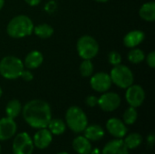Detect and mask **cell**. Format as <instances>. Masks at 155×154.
<instances>
[{"label": "cell", "instance_id": "obj_27", "mask_svg": "<svg viewBox=\"0 0 155 154\" xmlns=\"http://www.w3.org/2000/svg\"><path fill=\"white\" fill-rule=\"evenodd\" d=\"M108 62L112 65H117L122 63V56L117 51H111L108 54Z\"/></svg>", "mask_w": 155, "mask_h": 154}, {"label": "cell", "instance_id": "obj_22", "mask_svg": "<svg viewBox=\"0 0 155 154\" xmlns=\"http://www.w3.org/2000/svg\"><path fill=\"white\" fill-rule=\"evenodd\" d=\"M143 136L138 133H132L127 136L125 135L124 138V143L128 150H134L138 148L143 143Z\"/></svg>", "mask_w": 155, "mask_h": 154}, {"label": "cell", "instance_id": "obj_11", "mask_svg": "<svg viewBox=\"0 0 155 154\" xmlns=\"http://www.w3.org/2000/svg\"><path fill=\"white\" fill-rule=\"evenodd\" d=\"M107 132L115 139H124L127 134L128 130L126 124L118 118H110L105 124Z\"/></svg>", "mask_w": 155, "mask_h": 154}, {"label": "cell", "instance_id": "obj_21", "mask_svg": "<svg viewBox=\"0 0 155 154\" xmlns=\"http://www.w3.org/2000/svg\"><path fill=\"white\" fill-rule=\"evenodd\" d=\"M22 104L17 99L10 100L5 106V114L6 117L15 119L22 112Z\"/></svg>", "mask_w": 155, "mask_h": 154}, {"label": "cell", "instance_id": "obj_37", "mask_svg": "<svg viewBox=\"0 0 155 154\" xmlns=\"http://www.w3.org/2000/svg\"><path fill=\"white\" fill-rule=\"evenodd\" d=\"M57 154H69L68 152H58Z\"/></svg>", "mask_w": 155, "mask_h": 154}, {"label": "cell", "instance_id": "obj_20", "mask_svg": "<svg viewBox=\"0 0 155 154\" xmlns=\"http://www.w3.org/2000/svg\"><path fill=\"white\" fill-rule=\"evenodd\" d=\"M46 128H48V130L53 135H62L64 133L66 130V124L61 119L52 118Z\"/></svg>", "mask_w": 155, "mask_h": 154}, {"label": "cell", "instance_id": "obj_34", "mask_svg": "<svg viewBox=\"0 0 155 154\" xmlns=\"http://www.w3.org/2000/svg\"><path fill=\"white\" fill-rule=\"evenodd\" d=\"M5 5V0H0V10L4 7Z\"/></svg>", "mask_w": 155, "mask_h": 154}, {"label": "cell", "instance_id": "obj_5", "mask_svg": "<svg viewBox=\"0 0 155 154\" xmlns=\"http://www.w3.org/2000/svg\"><path fill=\"white\" fill-rule=\"evenodd\" d=\"M112 83L121 89H126L134 84V76L133 71L126 65H114L109 74Z\"/></svg>", "mask_w": 155, "mask_h": 154}, {"label": "cell", "instance_id": "obj_3", "mask_svg": "<svg viewBox=\"0 0 155 154\" xmlns=\"http://www.w3.org/2000/svg\"><path fill=\"white\" fill-rule=\"evenodd\" d=\"M65 124L74 133H81L88 125L85 113L79 106H71L65 113Z\"/></svg>", "mask_w": 155, "mask_h": 154}, {"label": "cell", "instance_id": "obj_19", "mask_svg": "<svg viewBox=\"0 0 155 154\" xmlns=\"http://www.w3.org/2000/svg\"><path fill=\"white\" fill-rule=\"evenodd\" d=\"M140 17L146 22H153L155 20V3L153 1L144 3L139 9Z\"/></svg>", "mask_w": 155, "mask_h": 154}, {"label": "cell", "instance_id": "obj_23", "mask_svg": "<svg viewBox=\"0 0 155 154\" xmlns=\"http://www.w3.org/2000/svg\"><path fill=\"white\" fill-rule=\"evenodd\" d=\"M54 28L48 24H41L38 25L34 26V31L35 35H37L41 39H47L50 38L54 34Z\"/></svg>", "mask_w": 155, "mask_h": 154}, {"label": "cell", "instance_id": "obj_28", "mask_svg": "<svg viewBox=\"0 0 155 154\" xmlns=\"http://www.w3.org/2000/svg\"><path fill=\"white\" fill-rule=\"evenodd\" d=\"M98 103V98L95 95H89L85 99V103L88 107H95Z\"/></svg>", "mask_w": 155, "mask_h": 154}, {"label": "cell", "instance_id": "obj_6", "mask_svg": "<svg viewBox=\"0 0 155 154\" xmlns=\"http://www.w3.org/2000/svg\"><path fill=\"white\" fill-rule=\"evenodd\" d=\"M76 50L83 60H92L99 53V44L93 36L83 35L77 41Z\"/></svg>", "mask_w": 155, "mask_h": 154}, {"label": "cell", "instance_id": "obj_1", "mask_svg": "<svg viewBox=\"0 0 155 154\" xmlns=\"http://www.w3.org/2000/svg\"><path fill=\"white\" fill-rule=\"evenodd\" d=\"M25 122L34 129L46 128L52 119V110L49 103L41 99L27 102L21 112Z\"/></svg>", "mask_w": 155, "mask_h": 154}, {"label": "cell", "instance_id": "obj_33", "mask_svg": "<svg viewBox=\"0 0 155 154\" xmlns=\"http://www.w3.org/2000/svg\"><path fill=\"white\" fill-rule=\"evenodd\" d=\"M90 154H101V152L98 148H94V149H92Z\"/></svg>", "mask_w": 155, "mask_h": 154}, {"label": "cell", "instance_id": "obj_25", "mask_svg": "<svg viewBox=\"0 0 155 154\" xmlns=\"http://www.w3.org/2000/svg\"><path fill=\"white\" fill-rule=\"evenodd\" d=\"M137 118H138V113H137L136 108L130 106L124 113L123 122L126 125H133L137 121Z\"/></svg>", "mask_w": 155, "mask_h": 154}, {"label": "cell", "instance_id": "obj_39", "mask_svg": "<svg viewBox=\"0 0 155 154\" xmlns=\"http://www.w3.org/2000/svg\"><path fill=\"white\" fill-rule=\"evenodd\" d=\"M9 154H10V153H9ZM11 154H13V153H11Z\"/></svg>", "mask_w": 155, "mask_h": 154}, {"label": "cell", "instance_id": "obj_18", "mask_svg": "<svg viewBox=\"0 0 155 154\" xmlns=\"http://www.w3.org/2000/svg\"><path fill=\"white\" fill-rule=\"evenodd\" d=\"M83 133H84V136L86 139H88L90 142L100 141L101 139L104 138V133H105L104 128L98 124L87 125Z\"/></svg>", "mask_w": 155, "mask_h": 154}, {"label": "cell", "instance_id": "obj_30", "mask_svg": "<svg viewBox=\"0 0 155 154\" xmlns=\"http://www.w3.org/2000/svg\"><path fill=\"white\" fill-rule=\"evenodd\" d=\"M20 77H21L24 81H25V82H30V81L33 80L34 75H33V74L30 72L29 69H27V70H25V69H24V71H23V73L21 74V76H20Z\"/></svg>", "mask_w": 155, "mask_h": 154}, {"label": "cell", "instance_id": "obj_24", "mask_svg": "<svg viewBox=\"0 0 155 154\" xmlns=\"http://www.w3.org/2000/svg\"><path fill=\"white\" fill-rule=\"evenodd\" d=\"M127 58L130 63L138 64L145 60V54L142 49L134 47V48H131V50L127 54Z\"/></svg>", "mask_w": 155, "mask_h": 154}, {"label": "cell", "instance_id": "obj_26", "mask_svg": "<svg viewBox=\"0 0 155 154\" xmlns=\"http://www.w3.org/2000/svg\"><path fill=\"white\" fill-rule=\"evenodd\" d=\"M80 74L83 77H91L94 74V64L91 60H83L79 67Z\"/></svg>", "mask_w": 155, "mask_h": 154}, {"label": "cell", "instance_id": "obj_29", "mask_svg": "<svg viewBox=\"0 0 155 154\" xmlns=\"http://www.w3.org/2000/svg\"><path fill=\"white\" fill-rule=\"evenodd\" d=\"M145 60H146V63L148 64L149 67L151 68H154L155 67V53L153 51L150 52L148 54L147 56H145Z\"/></svg>", "mask_w": 155, "mask_h": 154}, {"label": "cell", "instance_id": "obj_15", "mask_svg": "<svg viewBox=\"0 0 155 154\" xmlns=\"http://www.w3.org/2000/svg\"><path fill=\"white\" fill-rule=\"evenodd\" d=\"M145 34L141 30H133L124 37V44L128 48H134L143 42Z\"/></svg>", "mask_w": 155, "mask_h": 154}, {"label": "cell", "instance_id": "obj_17", "mask_svg": "<svg viewBox=\"0 0 155 154\" xmlns=\"http://www.w3.org/2000/svg\"><path fill=\"white\" fill-rule=\"evenodd\" d=\"M72 147L78 154H90L93 149L91 142L83 135H79L73 140Z\"/></svg>", "mask_w": 155, "mask_h": 154}, {"label": "cell", "instance_id": "obj_32", "mask_svg": "<svg viewBox=\"0 0 155 154\" xmlns=\"http://www.w3.org/2000/svg\"><path fill=\"white\" fill-rule=\"evenodd\" d=\"M25 2L30 6H36L41 3V0H25Z\"/></svg>", "mask_w": 155, "mask_h": 154}, {"label": "cell", "instance_id": "obj_35", "mask_svg": "<svg viewBox=\"0 0 155 154\" xmlns=\"http://www.w3.org/2000/svg\"><path fill=\"white\" fill-rule=\"evenodd\" d=\"M94 1H96V2H98V3H106V2H108L109 0H94Z\"/></svg>", "mask_w": 155, "mask_h": 154}, {"label": "cell", "instance_id": "obj_13", "mask_svg": "<svg viewBox=\"0 0 155 154\" xmlns=\"http://www.w3.org/2000/svg\"><path fill=\"white\" fill-rule=\"evenodd\" d=\"M53 142V134L46 128L38 129L33 137V143L35 147L39 150L46 149Z\"/></svg>", "mask_w": 155, "mask_h": 154}, {"label": "cell", "instance_id": "obj_12", "mask_svg": "<svg viewBox=\"0 0 155 154\" xmlns=\"http://www.w3.org/2000/svg\"><path fill=\"white\" fill-rule=\"evenodd\" d=\"M17 131L15 119L4 117L0 119V142H5L14 137Z\"/></svg>", "mask_w": 155, "mask_h": 154}, {"label": "cell", "instance_id": "obj_16", "mask_svg": "<svg viewBox=\"0 0 155 154\" xmlns=\"http://www.w3.org/2000/svg\"><path fill=\"white\" fill-rule=\"evenodd\" d=\"M43 61H44L43 54L37 50H33L26 54L25 61L23 63L25 67H26L29 70H34L38 68L43 64Z\"/></svg>", "mask_w": 155, "mask_h": 154}, {"label": "cell", "instance_id": "obj_38", "mask_svg": "<svg viewBox=\"0 0 155 154\" xmlns=\"http://www.w3.org/2000/svg\"><path fill=\"white\" fill-rule=\"evenodd\" d=\"M1 151H2V147H1V144H0V153H1Z\"/></svg>", "mask_w": 155, "mask_h": 154}, {"label": "cell", "instance_id": "obj_36", "mask_svg": "<svg viewBox=\"0 0 155 154\" xmlns=\"http://www.w3.org/2000/svg\"><path fill=\"white\" fill-rule=\"evenodd\" d=\"M2 94H3V90H2V88H1V86H0V98H1V96H2Z\"/></svg>", "mask_w": 155, "mask_h": 154}, {"label": "cell", "instance_id": "obj_2", "mask_svg": "<svg viewBox=\"0 0 155 154\" xmlns=\"http://www.w3.org/2000/svg\"><path fill=\"white\" fill-rule=\"evenodd\" d=\"M34 31V23L32 19L25 15H18L13 17L6 26L7 34L15 39L24 38L32 34Z\"/></svg>", "mask_w": 155, "mask_h": 154}, {"label": "cell", "instance_id": "obj_10", "mask_svg": "<svg viewBox=\"0 0 155 154\" xmlns=\"http://www.w3.org/2000/svg\"><path fill=\"white\" fill-rule=\"evenodd\" d=\"M125 99L128 104L132 107H140L145 100V92L139 84H132L126 88Z\"/></svg>", "mask_w": 155, "mask_h": 154}, {"label": "cell", "instance_id": "obj_7", "mask_svg": "<svg viewBox=\"0 0 155 154\" xmlns=\"http://www.w3.org/2000/svg\"><path fill=\"white\" fill-rule=\"evenodd\" d=\"M34 148L33 139L27 133L23 132L15 136L12 144L13 154H33Z\"/></svg>", "mask_w": 155, "mask_h": 154}, {"label": "cell", "instance_id": "obj_31", "mask_svg": "<svg viewBox=\"0 0 155 154\" xmlns=\"http://www.w3.org/2000/svg\"><path fill=\"white\" fill-rule=\"evenodd\" d=\"M154 142H155L154 133H151L148 135V137H147V143H148V144H149L151 147H153V144H154Z\"/></svg>", "mask_w": 155, "mask_h": 154}, {"label": "cell", "instance_id": "obj_4", "mask_svg": "<svg viewBox=\"0 0 155 154\" xmlns=\"http://www.w3.org/2000/svg\"><path fill=\"white\" fill-rule=\"evenodd\" d=\"M25 69L23 61L14 55H6L0 61V75L8 80H15L21 76Z\"/></svg>", "mask_w": 155, "mask_h": 154}, {"label": "cell", "instance_id": "obj_9", "mask_svg": "<svg viewBox=\"0 0 155 154\" xmlns=\"http://www.w3.org/2000/svg\"><path fill=\"white\" fill-rule=\"evenodd\" d=\"M112 80L110 74L104 72H99L96 74H93L90 79V85L92 89L97 93H103L107 91L112 86Z\"/></svg>", "mask_w": 155, "mask_h": 154}, {"label": "cell", "instance_id": "obj_14", "mask_svg": "<svg viewBox=\"0 0 155 154\" xmlns=\"http://www.w3.org/2000/svg\"><path fill=\"white\" fill-rule=\"evenodd\" d=\"M101 154H129V150L123 139H114L104 146Z\"/></svg>", "mask_w": 155, "mask_h": 154}, {"label": "cell", "instance_id": "obj_8", "mask_svg": "<svg viewBox=\"0 0 155 154\" xmlns=\"http://www.w3.org/2000/svg\"><path fill=\"white\" fill-rule=\"evenodd\" d=\"M121 97L114 92H105L98 98L97 105L101 110L106 113H111L119 108L121 105Z\"/></svg>", "mask_w": 155, "mask_h": 154}]
</instances>
